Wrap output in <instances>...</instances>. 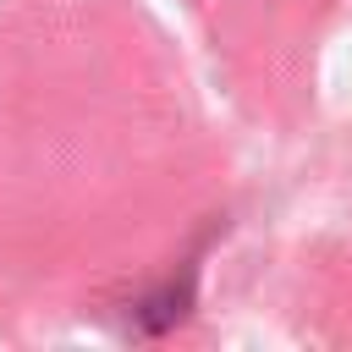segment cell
I'll use <instances>...</instances> for the list:
<instances>
[]
</instances>
